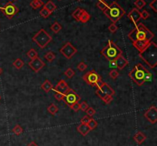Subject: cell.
<instances>
[{
  "label": "cell",
  "instance_id": "cell-1",
  "mask_svg": "<svg viewBox=\"0 0 157 146\" xmlns=\"http://www.w3.org/2000/svg\"><path fill=\"white\" fill-rule=\"evenodd\" d=\"M139 58L144 60L151 68H155L157 65V45L155 42L150 41L144 50L139 52Z\"/></svg>",
  "mask_w": 157,
  "mask_h": 146
},
{
  "label": "cell",
  "instance_id": "cell-2",
  "mask_svg": "<svg viewBox=\"0 0 157 146\" xmlns=\"http://www.w3.org/2000/svg\"><path fill=\"white\" fill-rule=\"evenodd\" d=\"M128 37L132 42L137 41L147 40L151 41L154 37V34L146 28L143 23L136 24V27L128 34Z\"/></svg>",
  "mask_w": 157,
  "mask_h": 146
},
{
  "label": "cell",
  "instance_id": "cell-3",
  "mask_svg": "<svg viewBox=\"0 0 157 146\" xmlns=\"http://www.w3.org/2000/svg\"><path fill=\"white\" fill-rule=\"evenodd\" d=\"M103 13L113 23H116L125 15V10L116 2H112L103 11Z\"/></svg>",
  "mask_w": 157,
  "mask_h": 146
},
{
  "label": "cell",
  "instance_id": "cell-4",
  "mask_svg": "<svg viewBox=\"0 0 157 146\" xmlns=\"http://www.w3.org/2000/svg\"><path fill=\"white\" fill-rule=\"evenodd\" d=\"M101 54L108 60H114L122 54V50L113 41H109L107 46L101 51Z\"/></svg>",
  "mask_w": 157,
  "mask_h": 146
},
{
  "label": "cell",
  "instance_id": "cell-5",
  "mask_svg": "<svg viewBox=\"0 0 157 146\" xmlns=\"http://www.w3.org/2000/svg\"><path fill=\"white\" fill-rule=\"evenodd\" d=\"M147 69L144 67L141 64H137L129 73L130 79L138 86H142L144 84V76Z\"/></svg>",
  "mask_w": 157,
  "mask_h": 146
},
{
  "label": "cell",
  "instance_id": "cell-6",
  "mask_svg": "<svg viewBox=\"0 0 157 146\" xmlns=\"http://www.w3.org/2000/svg\"><path fill=\"white\" fill-rule=\"evenodd\" d=\"M32 41L41 48H44L52 41V36L44 29H41L32 37Z\"/></svg>",
  "mask_w": 157,
  "mask_h": 146
},
{
  "label": "cell",
  "instance_id": "cell-7",
  "mask_svg": "<svg viewBox=\"0 0 157 146\" xmlns=\"http://www.w3.org/2000/svg\"><path fill=\"white\" fill-rule=\"evenodd\" d=\"M83 80L85 81L88 85H90V86H96L97 84L101 80H102V78L98 73H97L95 71H88V73H86L83 76Z\"/></svg>",
  "mask_w": 157,
  "mask_h": 146
},
{
  "label": "cell",
  "instance_id": "cell-8",
  "mask_svg": "<svg viewBox=\"0 0 157 146\" xmlns=\"http://www.w3.org/2000/svg\"><path fill=\"white\" fill-rule=\"evenodd\" d=\"M81 96L75 91L70 88L65 93V96H64L63 101L66 103L67 106H71L72 104L75 103H78L81 100Z\"/></svg>",
  "mask_w": 157,
  "mask_h": 146
},
{
  "label": "cell",
  "instance_id": "cell-9",
  "mask_svg": "<svg viewBox=\"0 0 157 146\" xmlns=\"http://www.w3.org/2000/svg\"><path fill=\"white\" fill-rule=\"evenodd\" d=\"M0 10H2L5 16L9 19H11L14 16H16L18 12V7L12 2H8L4 7H0Z\"/></svg>",
  "mask_w": 157,
  "mask_h": 146
},
{
  "label": "cell",
  "instance_id": "cell-10",
  "mask_svg": "<svg viewBox=\"0 0 157 146\" xmlns=\"http://www.w3.org/2000/svg\"><path fill=\"white\" fill-rule=\"evenodd\" d=\"M60 52L67 59H71L77 52V49H76L75 47L73 46L71 42H67L60 49Z\"/></svg>",
  "mask_w": 157,
  "mask_h": 146
},
{
  "label": "cell",
  "instance_id": "cell-11",
  "mask_svg": "<svg viewBox=\"0 0 157 146\" xmlns=\"http://www.w3.org/2000/svg\"><path fill=\"white\" fill-rule=\"evenodd\" d=\"M96 94L99 97L102 99L106 95H110L114 96L115 94L114 90L111 88V86L107 84V83H103V84L101 85L99 88L97 89Z\"/></svg>",
  "mask_w": 157,
  "mask_h": 146
},
{
  "label": "cell",
  "instance_id": "cell-12",
  "mask_svg": "<svg viewBox=\"0 0 157 146\" xmlns=\"http://www.w3.org/2000/svg\"><path fill=\"white\" fill-rule=\"evenodd\" d=\"M144 116L149 122H151L152 124H155L157 122V108L156 106H151L144 113Z\"/></svg>",
  "mask_w": 157,
  "mask_h": 146
},
{
  "label": "cell",
  "instance_id": "cell-13",
  "mask_svg": "<svg viewBox=\"0 0 157 146\" xmlns=\"http://www.w3.org/2000/svg\"><path fill=\"white\" fill-rule=\"evenodd\" d=\"M45 64L41 58L38 57L35 58V59H32L31 61L29 63V66L31 67L32 71H34L35 73H38V71H40L41 69H42L45 67Z\"/></svg>",
  "mask_w": 157,
  "mask_h": 146
},
{
  "label": "cell",
  "instance_id": "cell-14",
  "mask_svg": "<svg viewBox=\"0 0 157 146\" xmlns=\"http://www.w3.org/2000/svg\"><path fill=\"white\" fill-rule=\"evenodd\" d=\"M127 17L128 18H130V20L131 21V22L137 24V22H139V19L141 18L140 12L139 11V9H133L132 10L128 13Z\"/></svg>",
  "mask_w": 157,
  "mask_h": 146
},
{
  "label": "cell",
  "instance_id": "cell-15",
  "mask_svg": "<svg viewBox=\"0 0 157 146\" xmlns=\"http://www.w3.org/2000/svg\"><path fill=\"white\" fill-rule=\"evenodd\" d=\"M69 89H70L69 86L67 85V84L65 82V80H60V81L57 84L55 88L52 89V90L58 91L60 93H62L65 94Z\"/></svg>",
  "mask_w": 157,
  "mask_h": 146
},
{
  "label": "cell",
  "instance_id": "cell-16",
  "mask_svg": "<svg viewBox=\"0 0 157 146\" xmlns=\"http://www.w3.org/2000/svg\"><path fill=\"white\" fill-rule=\"evenodd\" d=\"M116 64H117V67L119 70H123L126 66H127L129 64L128 60H126L124 56L120 55L118 58H116Z\"/></svg>",
  "mask_w": 157,
  "mask_h": 146
},
{
  "label": "cell",
  "instance_id": "cell-17",
  "mask_svg": "<svg viewBox=\"0 0 157 146\" xmlns=\"http://www.w3.org/2000/svg\"><path fill=\"white\" fill-rule=\"evenodd\" d=\"M150 41L147 40H142V41H137L133 42V46L136 48L139 51V52H141L143 50L146 48V46L150 44Z\"/></svg>",
  "mask_w": 157,
  "mask_h": 146
},
{
  "label": "cell",
  "instance_id": "cell-18",
  "mask_svg": "<svg viewBox=\"0 0 157 146\" xmlns=\"http://www.w3.org/2000/svg\"><path fill=\"white\" fill-rule=\"evenodd\" d=\"M133 139L138 145H141L142 143H143L145 142V140L146 139V136L144 135L143 133L141 132H138L134 135Z\"/></svg>",
  "mask_w": 157,
  "mask_h": 146
},
{
  "label": "cell",
  "instance_id": "cell-19",
  "mask_svg": "<svg viewBox=\"0 0 157 146\" xmlns=\"http://www.w3.org/2000/svg\"><path fill=\"white\" fill-rule=\"evenodd\" d=\"M77 130L79 132L81 133L83 136H85V135H88V132L90 131V129L87 124H82V123H81V125H79L77 127Z\"/></svg>",
  "mask_w": 157,
  "mask_h": 146
},
{
  "label": "cell",
  "instance_id": "cell-20",
  "mask_svg": "<svg viewBox=\"0 0 157 146\" xmlns=\"http://www.w3.org/2000/svg\"><path fill=\"white\" fill-rule=\"evenodd\" d=\"M41 88L43 90L46 92V93H48L50 90H52V89L54 88V87H53V85H52V83L50 82L49 80H46L45 82L41 84Z\"/></svg>",
  "mask_w": 157,
  "mask_h": 146
},
{
  "label": "cell",
  "instance_id": "cell-21",
  "mask_svg": "<svg viewBox=\"0 0 157 146\" xmlns=\"http://www.w3.org/2000/svg\"><path fill=\"white\" fill-rule=\"evenodd\" d=\"M90 19V16L88 14V12L85 10H82L81 15L79 18V22H81L82 23H86Z\"/></svg>",
  "mask_w": 157,
  "mask_h": 146
},
{
  "label": "cell",
  "instance_id": "cell-22",
  "mask_svg": "<svg viewBox=\"0 0 157 146\" xmlns=\"http://www.w3.org/2000/svg\"><path fill=\"white\" fill-rule=\"evenodd\" d=\"M44 5L42 0H32L30 3V6L34 9H38Z\"/></svg>",
  "mask_w": 157,
  "mask_h": 146
},
{
  "label": "cell",
  "instance_id": "cell-23",
  "mask_svg": "<svg viewBox=\"0 0 157 146\" xmlns=\"http://www.w3.org/2000/svg\"><path fill=\"white\" fill-rule=\"evenodd\" d=\"M44 7H45V9H47V10H48L51 13H52L53 12L55 11L57 9L56 5L54 4V2H52V1H48L46 4H45V6Z\"/></svg>",
  "mask_w": 157,
  "mask_h": 146
},
{
  "label": "cell",
  "instance_id": "cell-24",
  "mask_svg": "<svg viewBox=\"0 0 157 146\" xmlns=\"http://www.w3.org/2000/svg\"><path fill=\"white\" fill-rule=\"evenodd\" d=\"M61 29H62V27H61V24H59L58 22H54L53 24H52V26H51V30L56 34L58 33L59 31L61 30Z\"/></svg>",
  "mask_w": 157,
  "mask_h": 146
},
{
  "label": "cell",
  "instance_id": "cell-25",
  "mask_svg": "<svg viewBox=\"0 0 157 146\" xmlns=\"http://www.w3.org/2000/svg\"><path fill=\"white\" fill-rule=\"evenodd\" d=\"M24 64H25L24 61H23L22 59H20V58L16 59V60H14L13 63H12V65H13V66L15 67L16 69H18V70H19V69L22 68V67L24 66Z\"/></svg>",
  "mask_w": 157,
  "mask_h": 146
},
{
  "label": "cell",
  "instance_id": "cell-26",
  "mask_svg": "<svg viewBox=\"0 0 157 146\" xmlns=\"http://www.w3.org/2000/svg\"><path fill=\"white\" fill-rule=\"evenodd\" d=\"M48 111L52 115H55L57 113H58V108L57 107V106L54 103H52V104L50 105L48 107Z\"/></svg>",
  "mask_w": 157,
  "mask_h": 146
},
{
  "label": "cell",
  "instance_id": "cell-27",
  "mask_svg": "<svg viewBox=\"0 0 157 146\" xmlns=\"http://www.w3.org/2000/svg\"><path fill=\"white\" fill-rule=\"evenodd\" d=\"M97 7L101 9V11H104L108 7V4L104 1V0H98V2L97 4Z\"/></svg>",
  "mask_w": 157,
  "mask_h": 146
},
{
  "label": "cell",
  "instance_id": "cell-28",
  "mask_svg": "<svg viewBox=\"0 0 157 146\" xmlns=\"http://www.w3.org/2000/svg\"><path fill=\"white\" fill-rule=\"evenodd\" d=\"M55 58H56V56L52 51H49V52H48L45 54V58L48 62H52L55 59Z\"/></svg>",
  "mask_w": 157,
  "mask_h": 146
},
{
  "label": "cell",
  "instance_id": "cell-29",
  "mask_svg": "<svg viewBox=\"0 0 157 146\" xmlns=\"http://www.w3.org/2000/svg\"><path fill=\"white\" fill-rule=\"evenodd\" d=\"M27 56L31 60H32V59H35V58L38 57V52L35 49H30L29 51L27 52Z\"/></svg>",
  "mask_w": 157,
  "mask_h": 146
},
{
  "label": "cell",
  "instance_id": "cell-30",
  "mask_svg": "<svg viewBox=\"0 0 157 146\" xmlns=\"http://www.w3.org/2000/svg\"><path fill=\"white\" fill-rule=\"evenodd\" d=\"M82 10L83 9H81V8H77L74 11V12L72 13V16L74 17L77 21H79V18H80V16L81 15V12H82Z\"/></svg>",
  "mask_w": 157,
  "mask_h": 146
},
{
  "label": "cell",
  "instance_id": "cell-31",
  "mask_svg": "<svg viewBox=\"0 0 157 146\" xmlns=\"http://www.w3.org/2000/svg\"><path fill=\"white\" fill-rule=\"evenodd\" d=\"M134 5L137 6V9H141L146 5V2H145V0H136Z\"/></svg>",
  "mask_w": 157,
  "mask_h": 146
},
{
  "label": "cell",
  "instance_id": "cell-32",
  "mask_svg": "<svg viewBox=\"0 0 157 146\" xmlns=\"http://www.w3.org/2000/svg\"><path fill=\"white\" fill-rule=\"evenodd\" d=\"M39 14H40V16H41V17H43L44 18H47L52 13H51L48 10H47V9H45V7H43L42 9H41V11L39 12Z\"/></svg>",
  "mask_w": 157,
  "mask_h": 146
},
{
  "label": "cell",
  "instance_id": "cell-33",
  "mask_svg": "<svg viewBox=\"0 0 157 146\" xmlns=\"http://www.w3.org/2000/svg\"><path fill=\"white\" fill-rule=\"evenodd\" d=\"M12 132L15 134V135H21L22 133L23 132V128L21 127L19 125H16L15 127L13 128V129H12Z\"/></svg>",
  "mask_w": 157,
  "mask_h": 146
},
{
  "label": "cell",
  "instance_id": "cell-34",
  "mask_svg": "<svg viewBox=\"0 0 157 146\" xmlns=\"http://www.w3.org/2000/svg\"><path fill=\"white\" fill-rule=\"evenodd\" d=\"M87 125H88V127L90 128V130H94V129L96 128L97 126V122L96 120H94V119L91 118L90 121H89V122H88Z\"/></svg>",
  "mask_w": 157,
  "mask_h": 146
},
{
  "label": "cell",
  "instance_id": "cell-35",
  "mask_svg": "<svg viewBox=\"0 0 157 146\" xmlns=\"http://www.w3.org/2000/svg\"><path fill=\"white\" fill-rule=\"evenodd\" d=\"M152 80H153V75H152V73L148 70H146L145 76H144V82H151Z\"/></svg>",
  "mask_w": 157,
  "mask_h": 146
},
{
  "label": "cell",
  "instance_id": "cell-36",
  "mask_svg": "<svg viewBox=\"0 0 157 146\" xmlns=\"http://www.w3.org/2000/svg\"><path fill=\"white\" fill-rule=\"evenodd\" d=\"M65 74L67 76L68 78L73 77L74 75H75V72H74L71 68H67L65 72Z\"/></svg>",
  "mask_w": 157,
  "mask_h": 146
},
{
  "label": "cell",
  "instance_id": "cell-37",
  "mask_svg": "<svg viewBox=\"0 0 157 146\" xmlns=\"http://www.w3.org/2000/svg\"><path fill=\"white\" fill-rule=\"evenodd\" d=\"M110 77L112 79H114V80H115V79H117V77H118V76H119V71H117V70H115V69H113L112 71L110 72Z\"/></svg>",
  "mask_w": 157,
  "mask_h": 146
},
{
  "label": "cell",
  "instance_id": "cell-38",
  "mask_svg": "<svg viewBox=\"0 0 157 146\" xmlns=\"http://www.w3.org/2000/svg\"><path fill=\"white\" fill-rule=\"evenodd\" d=\"M54 92H56L55 94H54V98H55L58 101H61V100H63L64 96H65V94L62 93H60V92H58V91H56V90H54Z\"/></svg>",
  "mask_w": 157,
  "mask_h": 146
},
{
  "label": "cell",
  "instance_id": "cell-39",
  "mask_svg": "<svg viewBox=\"0 0 157 146\" xmlns=\"http://www.w3.org/2000/svg\"><path fill=\"white\" fill-rule=\"evenodd\" d=\"M101 100H103V102L107 103V104H109L111 101L113 100V96L110 95H106L104 97H103Z\"/></svg>",
  "mask_w": 157,
  "mask_h": 146
},
{
  "label": "cell",
  "instance_id": "cell-40",
  "mask_svg": "<svg viewBox=\"0 0 157 146\" xmlns=\"http://www.w3.org/2000/svg\"><path fill=\"white\" fill-rule=\"evenodd\" d=\"M85 112L86 113H87V115H88V116H90V117H91L92 115H94V114H95V113H96L95 109H94V108H92V107H88Z\"/></svg>",
  "mask_w": 157,
  "mask_h": 146
},
{
  "label": "cell",
  "instance_id": "cell-41",
  "mask_svg": "<svg viewBox=\"0 0 157 146\" xmlns=\"http://www.w3.org/2000/svg\"><path fill=\"white\" fill-rule=\"evenodd\" d=\"M87 68H88V65H87L85 63L80 62L78 65H77V69H78L79 71H85Z\"/></svg>",
  "mask_w": 157,
  "mask_h": 146
},
{
  "label": "cell",
  "instance_id": "cell-42",
  "mask_svg": "<svg viewBox=\"0 0 157 146\" xmlns=\"http://www.w3.org/2000/svg\"><path fill=\"white\" fill-rule=\"evenodd\" d=\"M108 29H109V31H110V32H112V33H114V32H116V31H117V29H118V27L116 25V24H115V23H112V24H110V26L108 27Z\"/></svg>",
  "mask_w": 157,
  "mask_h": 146
},
{
  "label": "cell",
  "instance_id": "cell-43",
  "mask_svg": "<svg viewBox=\"0 0 157 146\" xmlns=\"http://www.w3.org/2000/svg\"><path fill=\"white\" fill-rule=\"evenodd\" d=\"M150 7L153 9V11L157 12V0H153V2L150 3Z\"/></svg>",
  "mask_w": 157,
  "mask_h": 146
},
{
  "label": "cell",
  "instance_id": "cell-44",
  "mask_svg": "<svg viewBox=\"0 0 157 146\" xmlns=\"http://www.w3.org/2000/svg\"><path fill=\"white\" fill-rule=\"evenodd\" d=\"M72 110H74V112H77V111L80 110V103H75L74 104H72L71 106H70Z\"/></svg>",
  "mask_w": 157,
  "mask_h": 146
},
{
  "label": "cell",
  "instance_id": "cell-45",
  "mask_svg": "<svg viewBox=\"0 0 157 146\" xmlns=\"http://www.w3.org/2000/svg\"><path fill=\"white\" fill-rule=\"evenodd\" d=\"M140 16H141V18L145 20V19H147L150 17V14L146 10H143V11L140 12Z\"/></svg>",
  "mask_w": 157,
  "mask_h": 146
},
{
  "label": "cell",
  "instance_id": "cell-46",
  "mask_svg": "<svg viewBox=\"0 0 157 146\" xmlns=\"http://www.w3.org/2000/svg\"><path fill=\"white\" fill-rule=\"evenodd\" d=\"M91 117L88 116V115H86V116H84V118H82L81 120V122L82 124H88L89 121L90 120Z\"/></svg>",
  "mask_w": 157,
  "mask_h": 146
},
{
  "label": "cell",
  "instance_id": "cell-47",
  "mask_svg": "<svg viewBox=\"0 0 157 146\" xmlns=\"http://www.w3.org/2000/svg\"><path fill=\"white\" fill-rule=\"evenodd\" d=\"M88 108V105L86 102H82L80 103V109H81L84 112H85L87 110V109Z\"/></svg>",
  "mask_w": 157,
  "mask_h": 146
},
{
  "label": "cell",
  "instance_id": "cell-48",
  "mask_svg": "<svg viewBox=\"0 0 157 146\" xmlns=\"http://www.w3.org/2000/svg\"><path fill=\"white\" fill-rule=\"evenodd\" d=\"M110 67L111 68L115 69L117 67V64H116V60H110Z\"/></svg>",
  "mask_w": 157,
  "mask_h": 146
},
{
  "label": "cell",
  "instance_id": "cell-49",
  "mask_svg": "<svg viewBox=\"0 0 157 146\" xmlns=\"http://www.w3.org/2000/svg\"><path fill=\"white\" fill-rule=\"evenodd\" d=\"M28 146H38V145L36 144L35 142H30L29 144L28 145Z\"/></svg>",
  "mask_w": 157,
  "mask_h": 146
},
{
  "label": "cell",
  "instance_id": "cell-50",
  "mask_svg": "<svg viewBox=\"0 0 157 146\" xmlns=\"http://www.w3.org/2000/svg\"><path fill=\"white\" fill-rule=\"evenodd\" d=\"M2 69L1 68V67H0V75L2 74Z\"/></svg>",
  "mask_w": 157,
  "mask_h": 146
},
{
  "label": "cell",
  "instance_id": "cell-51",
  "mask_svg": "<svg viewBox=\"0 0 157 146\" xmlns=\"http://www.w3.org/2000/svg\"><path fill=\"white\" fill-rule=\"evenodd\" d=\"M77 1H81V0H77Z\"/></svg>",
  "mask_w": 157,
  "mask_h": 146
},
{
  "label": "cell",
  "instance_id": "cell-52",
  "mask_svg": "<svg viewBox=\"0 0 157 146\" xmlns=\"http://www.w3.org/2000/svg\"><path fill=\"white\" fill-rule=\"evenodd\" d=\"M0 100H1V96H0Z\"/></svg>",
  "mask_w": 157,
  "mask_h": 146
},
{
  "label": "cell",
  "instance_id": "cell-53",
  "mask_svg": "<svg viewBox=\"0 0 157 146\" xmlns=\"http://www.w3.org/2000/svg\"><path fill=\"white\" fill-rule=\"evenodd\" d=\"M14 1H16V0H14Z\"/></svg>",
  "mask_w": 157,
  "mask_h": 146
},
{
  "label": "cell",
  "instance_id": "cell-54",
  "mask_svg": "<svg viewBox=\"0 0 157 146\" xmlns=\"http://www.w3.org/2000/svg\"><path fill=\"white\" fill-rule=\"evenodd\" d=\"M59 1H61V0H59Z\"/></svg>",
  "mask_w": 157,
  "mask_h": 146
},
{
  "label": "cell",
  "instance_id": "cell-55",
  "mask_svg": "<svg viewBox=\"0 0 157 146\" xmlns=\"http://www.w3.org/2000/svg\"><path fill=\"white\" fill-rule=\"evenodd\" d=\"M0 1H1V0H0Z\"/></svg>",
  "mask_w": 157,
  "mask_h": 146
}]
</instances>
